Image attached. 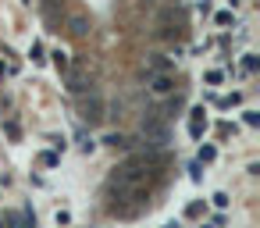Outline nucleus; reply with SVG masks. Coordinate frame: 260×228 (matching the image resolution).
Returning <instances> with one entry per match:
<instances>
[{"label":"nucleus","mask_w":260,"mask_h":228,"mask_svg":"<svg viewBox=\"0 0 260 228\" xmlns=\"http://www.w3.org/2000/svg\"><path fill=\"white\" fill-rule=\"evenodd\" d=\"M150 93L153 96H171L175 93V79L171 75H150Z\"/></svg>","instance_id":"3"},{"label":"nucleus","mask_w":260,"mask_h":228,"mask_svg":"<svg viewBox=\"0 0 260 228\" xmlns=\"http://www.w3.org/2000/svg\"><path fill=\"white\" fill-rule=\"evenodd\" d=\"M139 136L146 139V146L150 150H164L168 143H171V128H168V121L153 111V114H146L143 121H139Z\"/></svg>","instance_id":"1"},{"label":"nucleus","mask_w":260,"mask_h":228,"mask_svg":"<svg viewBox=\"0 0 260 228\" xmlns=\"http://www.w3.org/2000/svg\"><path fill=\"white\" fill-rule=\"evenodd\" d=\"M79 114H82V121H89V125L104 121V100H100V96H89V100H82V104H79Z\"/></svg>","instance_id":"2"},{"label":"nucleus","mask_w":260,"mask_h":228,"mask_svg":"<svg viewBox=\"0 0 260 228\" xmlns=\"http://www.w3.org/2000/svg\"><path fill=\"white\" fill-rule=\"evenodd\" d=\"M86 29H89V22H86L82 15H72V32H75V36H86Z\"/></svg>","instance_id":"4"}]
</instances>
